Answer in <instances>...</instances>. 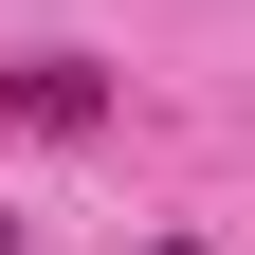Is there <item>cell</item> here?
<instances>
[{
	"label": "cell",
	"instance_id": "6da1fadb",
	"mask_svg": "<svg viewBox=\"0 0 255 255\" xmlns=\"http://www.w3.org/2000/svg\"><path fill=\"white\" fill-rule=\"evenodd\" d=\"M0 128H37V146H91V128H110V73H73V55H18V73H0Z\"/></svg>",
	"mask_w": 255,
	"mask_h": 255
},
{
	"label": "cell",
	"instance_id": "7a4b0ae2",
	"mask_svg": "<svg viewBox=\"0 0 255 255\" xmlns=\"http://www.w3.org/2000/svg\"><path fill=\"white\" fill-rule=\"evenodd\" d=\"M146 255H201V237H146Z\"/></svg>",
	"mask_w": 255,
	"mask_h": 255
},
{
	"label": "cell",
	"instance_id": "3957f363",
	"mask_svg": "<svg viewBox=\"0 0 255 255\" xmlns=\"http://www.w3.org/2000/svg\"><path fill=\"white\" fill-rule=\"evenodd\" d=\"M0 237H18V219H0Z\"/></svg>",
	"mask_w": 255,
	"mask_h": 255
}]
</instances>
